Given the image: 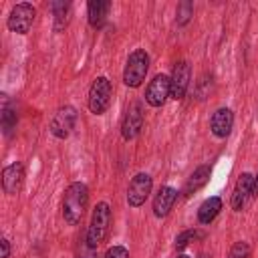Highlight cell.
<instances>
[{
    "instance_id": "1",
    "label": "cell",
    "mask_w": 258,
    "mask_h": 258,
    "mask_svg": "<svg viewBox=\"0 0 258 258\" xmlns=\"http://www.w3.org/2000/svg\"><path fill=\"white\" fill-rule=\"evenodd\" d=\"M89 204V187L81 181H73L62 196V218L67 224L77 226L81 224L85 210Z\"/></svg>"
},
{
    "instance_id": "2",
    "label": "cell",
    "mask_w": 258,
    "mask_h": 258,
    "mask_svg": "<svg viewBox=\"0 0 258 258\" xmlns=\"http://www.w3.org/2000/svg\"><path fill=\"white\" fill-rule=\"evenodd\" d=\"M109 226H111V208L107 202H99L93 210V216H91V224H89V230H87V242L89 246L97 248L109 234Z\"/></svg>"
},
{
    "instance_id": "3",
    "label": "cell",
    "mask_w": 258,
    "mask_h": 258,
    "mask_svg": "<svg viewBox=\"0 0 258 258\" xmlns=\"http://www.w3.org/2000/svg\"><path fill=\"white\" fill-rule=\"evenodd\" d=\"M147 71H149V54L143 48H135L127 56L125 71H123V83L131 89H137L145 81Z\"/></svg>"
},
{
    "instance_id": "4",
    "label": "cell",
    "mask_w": 258,
    "mask_h": 258,
    "mask_svg": "<svg viewBox=\"0 0 258 258\" xmlns=\"http://www.w3.org/2000/svg\"><path fill=\"white\" fill-rule=\"evenodd\" d=\"M89 109L95 115H103L111 103V81L107 77H97L89 89Z\"/></svg>"
},
{
    "instance_id": "5",
    "label": "cell",
    "mask_w": 258,
    "mask_h": 258,
    "mask_svg": "<svg viewBox=\"0 0 258 258\" xmlns=\"http://www.w3.org/2000/svg\"><path fill=\"white\" fill-rule=\"evenodd\" d=\"M34 16H36L34 6L28 4V2H20V4H16V6L10 10L6 24H8V28H10L12 32H16V34H26V32L32 28Z\"/></svg>"
},
{
    "instance_id": "6",
    "label": "cell",
    "mask_w": 258,
    "mask_h": 258,
    "mask_svg": "<svg viewBox=\"0 0 258 258\" xmlns=\"http://www.w3.org/2000/svg\"><path fill=\"white\" fill-rule=\"evenodd\" d=\"M153 187V179L149 173H137L131 177L129 187H127V204L131 208H139L145 204V200L149 198Z\"/></svg>"
},
{
    "instance_id": "7",
    "label": "cell",
    "mask_w": 258,
    "mask_h": 258,
    "mask_svg": "<svg viewBox=\"0 0 258 258\" xmlns=\"http://www.w3.org/2000/svg\"><path fill=\"white\" fill-rule=\"evenodd\" d=\"M77 125V109L71 105L60 107L50 119V133L58 139H67Z\"/></svg>"
},
{
    "instance_id": "8",
    "label": "cell",
    "mask_w": 258,
    "mask_h": 258,
    "mask_svg": "<svg viewBox=\"0 0 258 258\" xmlns=\"http://www.w3.org/2000/svg\"><path fill=\"white\" fill-rule=\"evenodd\" d=\"M169 95H171V81L167 75H155L145 89V101L151 107H163Z\"/></svg>"
},
{
    "instance_id": "9",
    "label": "cell",
    "mask_w": 258,
    "mask_h": 258,
    "mask_svg": "<svg viewBox=\"0 0 258 258\" xmlns=\"http://www.w3.org/2000/svg\"><path fill=\"white\" fill-rule=\"evenodd\" d=\"M143 127V107L139 101H133L127 111H125V117H123V123H121V135L125 141H131L139 135Z\"/></svg>"
},
{
    "instance_id": "10",
    "label": "cell",
    "mask_w": 258,
    "mask_h": 258,
    "mask_svg": "<svg viewBox=\"0 0 258 258\" xmlns=\"http://www.w3.org/2000/svg\"><path fill=\"white\" fill-rule=\"evenodd\" d=\"M189 77H191V67L187 60H179L173 64V73L169 77L171 81V99L175 101H181L187 93V87H189Z\"/></svg>"
},
{
    "instance_id": "11",
    "label": "cell",
    "mask_w": 258,
    "mask_h": 258,
    "mask_svg": "<svg viewBox=\"0 0 258 258\" xmlns=\"http://www.w3.org/2000/svg\"><path fill=\"white\" fill-rule=\"evenodd\" d=\"M252 187H254V175L248 173V171L240 173V177L234 185V194H232V210L242 212L248 206V202L254 198Z\"/></svg>"
},
{
    "instance_id": "12",
    "label": "cell",
    "mask_w": 258,
    "mask_h": 258,
    "mask_svg": "<svg viewBox=\"0 0 258 258\" xmlns=\"http://www.w3.org/2000/svg\"><path fill=\"white\" fill-rule=\"evenodd\" d=\"M24 183V165L20 161H14L2 169V187L8 196H16L22 189Z\"/></svg>"
},
{
    "instance_id": "13",
    "label": "cell",
    "mask_w": 258,
    "mask_h": 258,
    "mask_svg": "<svg viewBox=\"0 0 258 258\" xmlns=\"http://www.w3.org/2000/svg\"><path fill=\"white\" fill-rule=\"evenodd\" d=\"M177 202V189L171 185H161L153 198V214L157 218H165Z\"/></svg>"
},
{
    "instance_id": "14",
    "label": "cell",
    "mask_w": 258,
    "mask_h": 258,
    "mask_svg": "<svg viewBox=\"0 0 258 258\" xmlns=\"http://www.w3.org/2000/svg\"><path fill=\"white\" fill-rule=\"evenodd\" d=\"M232 127H234V113H232L228 107H220V109L212 115V119H210V129H212V133H214L216 137H220V139L228 137V135L232 133Z\"/></svg>"
},
{
    "instance_id": "15",
    "label": "cell",
    "mask_w": 258,
    "mask_h": 258,
    "mask_svg": "<svg viewBox=\"0 0 258 258\" xmlns=\"http://www.w3.org/2000/svg\"><path fill=\"white\" fill-rule=\"evenodd\" d=\"M109 10H111V2L109 0H91L87 4V16H89L91 28H95V30L103 28L105 22H107Z\"/></svg>"
},
{
    "instance_id": "16",
    "label": "cell",
    "mask_w": 258,
    "mask_h": 258,
    "mask_svg": "<svg viewBox=\"0 0 258 258\" xmlns=\"http://www.w3.org/2000/svg\"><path fill=\"white\" fill-rule=\"evenodd\" d=\"M210 173H212V169H210V165H200L191 175H189V179L185 181V187H183V196H191V194H196L198 189H202L206 183H208V179H210Z\"/></svg>"
},
{
    "instance_id": "17",
    "label": "cell",
    "mask_w": 258,
    "mask_h": 258,
    "mask_svg": "<svg viewBox=\"0 0 258 258\" xmlns=\"http://www.w3.org/2000/svg\"><path fill=\"white\" fill-rule=\"evenodd\" d=\"M220 210H222V200L218 196H212V198L204 200L202 206H200V210H198L200 224H212L216 220V216L220 214Z\"/></svg>"
},
{
    "instance_id": "18",
    "label": "cell",
    "mask_w": 258,
    "mask_h": 258,
    "mask_svg": "<svg viewBox=\"0 0 258 258\" xmlns=\"http://www.w3.org/2000/svg\"><path fill=\"white\" fill-rule=\"evenodd\" d=\"M50 10H52V16H54V32H60L69 26V20H71V4L69 2H62V0H56L50 4Z\"/></svg>"
},
{
    "instance_id": "19",
    "label": "cell",
    "mask_w": 258,
    "mask_h": 258,
    "mask_svg": "<svg viewBox=\"0 0 258 258\" xmlns=\"http://www.w3.org/2000/svg\"><path fill=\"white\" fill-rule=\"evenodd\" d=\"M2 97H4V105H2V127H4V135L10 137V135L14 133V129H16L18 117H16V111L10 107L6 95H2Z\"/></svg>"
},
{
    "instance_id": "20",
    "label": "cell",
    "mask_w": 258,
    "mask_h": 258,
    "mask_svg": "<svg viewBox=\"0 0 258 258\" xmlns=\"http://www.w3.org/2000/svg\"><path fill=\"white\" fill-rule=\"evenodd\" d=\"M204 234L200 232V230H185V232H181L177 238H175V250H183L189 242H194L196 238H202Z\"/></svg>"
},
{
    "instance_id": "21",
    "label": "cell",
    "mask_w": 258,
    "mask_h": 258,
    "mask_svg": "<svg viewBox=\"0 0 258 258\" xmlns=\"http://www.w3.org/2000/svg\"><path fill=\"white\" fill-rule=\"evenodd\" d=\"M191 14H194V6H191V2H181L179 6H177V24L179 26H183V24H187L189 22V18H191Z\"/></svg>"
},
{
    "instance_id": "22",
    "label": "cell",
    "mask_w": 258,
    "mask_h": 258,
    "mask_svg": "<svg viewBox=\"0 0 258 258\" xmlns=\"http://www.w3.org/2000/svg\"><path fill=\"white\" fill-rule=\"evenodd\" d=\"M228 258H250V246L246 242H236L230 250Z\"/></svg>"
},
{
    "instance_id": "23",
    "label": "cell",
    "mask_w": 258,
    "mask_h": 258,
    "mask_svg": "<svg viewBox=\"0 0 258 258\" xmlns=\"http://www.w3.org/2000/svg\"><path fill=\"white\" fill-rule=\"evenodd\" d=\"M95 250H97V248L89 246V242H87V238H85V240H81V244H79V248H77V258H97Z\"/></svg>"
},
{
    "instance_id": "24",
    "label": "cell",
    "mask_w": 258,
    "mask_h": 258,
    "mask_svg": "<svg viewBox=\"0 0 258 258\" xmlns=\"http://www.w3.org/2000/svg\"><path fill=\"white\" fill-rule=\"evenodd\" d=\"M103 258H129V250L125 246H111Z\"/></svg>"
},
{
    "instance_id": "25",
    "label": "cell",
    "mask_w": 258,
    "mask_h": 258,
    "mask_svg": "<svg viewBox=\"0 0 258 258\" xmlns=\"http://www.w3.org/2000/svg\"><path fill=\"white\" fill-rule=\"evenodd\" d=\"M0 246H2V258H8L10 256V244H8V240L2 238L0 240Z\"/></svg>"
},
{
    "instance_id": "26",
    "label": "cell",
    "mask_w": 258,
    "mask_h": 258,
    "mask_svg": "<svg viewBox=\"0 0 258 258\" xmlns=\"http://www.w3.org/2000/svg\"><path fill=\"white\" fill-rule=\"evenodd\" d=\"M252 194H254V198L258 196V173L254 175V187H252Z\"/></svg>"
},
{
    "instance_id": "27",
    "label": "cell",
    "mask_w": 258,
    "mask_h": 258,
    "mask_svg": "<svg viewBox=\"0 0 258 258\" xmlns=\"http://www.w3.org/2000/svg\"><path fill=\"white\" fill-rule=\"evenodd\" d=\"M177 258H189V256H185V254H179V256H177Z\"/></svg>"
},
{
    "instance_id": "28",
    "label": "cell",
    "mask_w": 258,
    "mask_h": 258,
    "mask_svg": "<svg viewBox=\"0 0 258 258\" xmlns=\"http://www.w3.org/2000/svg\"><path fill=\"white\" fill-rule=\"evenodd\" d=\"M202 258H206V256H202Z\"/></svg>"
}]
</instances>
